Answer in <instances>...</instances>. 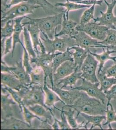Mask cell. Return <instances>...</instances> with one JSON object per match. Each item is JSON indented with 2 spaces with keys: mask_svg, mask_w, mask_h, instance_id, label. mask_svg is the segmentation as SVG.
Wrapping results in <instances>:
<instances>
[{
  "mask_svg": "<svg viewBox=\"0 0 116 130\" xmlns=\"http://www.w3.org/2000/svg\"><path fill=\"white\" fill-rule=\"evenodd\" d=\"M105 104L100 100L90 97L82 91L80 97L75 101L73 105L67 106L72 108L77 111L76 117L78 118L81 113L90 115H105L107 110Z\"/></svg>",
  "mask_w": 116,
  "mask_h": 130,
  "instance_id": "obj_1",
  "label": "cell"
},
{
  "mask_svg": "<svg viewBox=\"0 0 116 130\" xmlns=\"http://www.w3.org/2000/svg\"><path fill=\"white\" fill-rule=\"evenodd\" d=\"M40 53L35 58H30L31 64H34L36 67L42 68L45 75V84L51 88L54 86L53 82V60L55 56L57 54L48 53L46 52L45 48L41 40Z\"/></svg>",
  "mask_w": 116,
  "mask_h": 130,
  "instance_id": "obj_2",
  "label": "cell"
},
{
  "mask_svg": "<svg viewBox=\"0 0 116 130\" xmlns=\"http://www.w3.org/2000/svg\"><path fill=\"white\" fill-rule=\"evenodd\" d=\"M64 10L57 14L44 18H32L26 16V18L29 20V22L36 24L41 32L46 34L50 39L53 40L57 32L58 26L62 24Z\"/></svg>",
  "mask_w": 116,
  "mask_h": 130,
  "instance_id": "obj_3",
  "label": "cell"
},
{
  "mask_svg": "<svg viewBox=\"0 0 116 130\" xmlns=\"http://www.w3.org/2000/svg\"><path fill=\"white\" fill-rule=\"evenodd\" d=\"M42 33L45 38L40 37L41 40L48 53L55 54L57 51L63 53L68 48L76 46L75 40L73 37L63 36V37L59 38V37L55 36V38L51 40L46 34Z\"/></svg>",
  "mask_w": 116,
  "mask_h": 130,
  "instance_id": "obj_4",
  "label": "cell"
},
{
  "mask_svg": "<svg viewBox=\"0 0 116 130\" xmlns=\"http://www.w3.org/2000/svg\"><path fill=\"white\" fill-rule=\"evenodd\" d=\"M40 8H41V6L30 2L29 0L12 6V8L6 11L1 12V23L32 13L35 9Z\"/></svg>",
  "mask_w": 116,
  "mask_h": 130,
  "instance_id": "obj_5",
  "label": "cell"
},
{
  "mask_svg": "<svg viewBox=\"0 0 116 130\" xmlns=\"http://www.w3.org/2000/svg\"><path fill=\"white\" fill-rule=\"evenodd\" d=\"M22 102L27 107L39 104L44 106L52 112H54L55 109L48 108L45 105L44 90L42 86L39 85H32L29 86L26 91Z\"/></svg>",
  "mask_w": 116,
  "mask_h": 130,
  "instance_id": "obj_6",
  "label": "cell"
},
{
  "mask_svg": "<svg viewBox=\"0 0 116 130\" xmlns=\"http://www.w3.org/2000/svg\"><path fill=\"white\" fill-rule=\"evenodd\" d=\"M78 31H83L93 38L103 41L106 38L109 28L100 25L97 23L89 22L85 24H78L76 27Z\"/></svg>",
  "mask_w": 116,
  "mask_h": 130,
  "instance_id": "obj_7",
  "label": "cell"
},
{
  "mask_svg": "<svg viewBox=\"0 0 116 130\" xmlns=\"http://www.w3.org/2000/svg\"><path fill=\"white\" fill-rule=\"evenodd\" d=\"M98 63L95 57L88 53L80 69V71L82 72V78L92 83L99 82L96 75Z\"/></svg>",
  "mask_w": 116,
  "mask_h": 130,
  "instance_id": "obj_8",
  "label": "cell"
},
{
  "mask_svg": "<svg viewBox=\"0 0 116 130\" xmlns=\"http://www.w3.org/2000/svg\"><path fill=\"white\" fill-rule=\"evenodd\" d=\"M107 6L106 12L100 11L101 16L94 18V22L97 23L100 25H103L108 27L109 29L116 30V16L114 15L113 9L116 5V0H112L111 3H109L104 0Z\"/></svg>",
  "mask_w": 116,
  "mask_h": 130,
  "instance_id": "obj_9",
  "label": "cell"
},
{
  "mask_svg": "<svg viewBox=\"0 0 116 130\" xmlns=\"http://www.w3.org/2000/svg\"><path fill=\"white\" fill-rule=\"evenodd\" d=\"M82 84L78 86L73 87L71 89H77L85 92L87 95L91 97L100 100L103 104H105L106 95L104 92L99 88L100 82L93 83L82 78Z\"/></svg>",
  "mask_w": 116,
  "mask_h": 130,
  "instance_id": "obj_10",
  "label": "cell"
},
{
  "mask_svg": "<svg viewBox=\"0 0 116 130\" xmlns=\"http://www.w3.org/2000/svg\"><path fill=\"white\" fill-rule=\"evenodd\" d=\"M50 89L57 94L63 102V104L66 106L73 105L75 101L80 97L82 94V91L77 89H69L64 90L56 86Z\"/></svg>",
  "mask_w": 116,
  "mask_h": 130,
  "instance_id": "obj_11",
  "label": "cell"
},
{
  "mask_svg": "<svg viewBox=\"0 0 116 130\" xmlns=\"http://www.w3.org/2000/svg\"><path fill=\"white\" fill-rule=\"evenodd\" d=\"M1 130H32L38 129L34 127L26 121L18 119L12 116L1 120Z\"/></svg>",
  "mask_w": 116,
  "mask_h": 130,
  "instance_id": "obj_12",
  "label": "cell"
},
{
  "mask_svg": "<svg viewBox=\"0 0 116 130\" xmlns=\"http://www.w3.org/2000/svg\"><path fill=\"white\" fill-rule=\"evenodd\" d=\"M72 37L75 40L76 46L88 50H91V49L96 50L97 46L100 45L98 40L93 38L83 31H78L77 34Z\"/></svg>",
  "mask_w": 116,
  "mask_h": 130,
  "instance_id": "obj_13",
  "label": "cell"
},
{
  "mask_svg": "<svg viewBox=\"0 0 116 130\" xmlns=\"http://www.w3.org/2000/svg\"><path fill=\"white\" fill-rule=\"evenodd\" d=\"M1 120L13 116V110L12 105L18 104L10 98V94L8 92L6 94L1 93Z\"/></svg>",
  "mask_w": 116,
  "mask_h": 130,
  "instance_id": "obj_14",
  "label": "cell"
},
{
  "mask_svg": "<svg viewBox=\"0 0 116 130\" xmlns=\"http://www.w3.org/2000/svg\"><path fill=\"white\" fill-rule=\"evenodd\" d=\"M76 68L74 61H67L57 69L53 73V82L56 86L59 80L65 78L73 73Z\"/></svg>",
  "mask_w": 116,
  "mask_h": 130,
  "instance_id": "obj_15",
  "label": "cell"
},
{
  "mask_svg": "<svg viewBox=\"0 0 116 130\" xmlns=\"http://www.w3.org/2000/svg\"><path fill=\"white\" fill-rule=\"evenodd\" d=\"M77 25L78 24L75 21L67 19L64 10L63 21L61 24L62 29L58 33L56 32L55 36L60 37L62 36H65L73 37L78 32L76 29Z\"/></svg>",
  "mask_w": 116,
  "mask_h": 130,
  "instance_id": "obj_16",
  "label": "cell"
},
{
  "mask_svg": "<svg viewBox=\"0 0 116 130\" xmlns=\"http://www.w3.org/2000/svg\"><path fill=\"white\" fill-rule=\"evenodd\" d=\"M103 53L102 54H97L95 53L91 52V50H88V53L95 57L99 63L98 73H100L104 67V64L107 61L111 60L113 61L114 64L116 63V51L111 50L108 48H106V51L104 48H102Z\"/></svg>",
  "mask_w": 116,
  "mask_h": 130,
  "instance_id": "obj_17",
  "label": "cell"
},
{
  "mask_svg": "<svg viewBox=\"0 0 116 130\" xmlns=\"http://www.w3.org/2000/svg\"><path fill=\"white\" fill-rule=\"evenodd\" d=\"M24 27L25 25H27V29L30 36L31 40L32 41L34 50L37 55H38L40 51L38 49V46H40L41 45V38L40 37V32L41 31L38 26L34 23L28 22L22 23Z\"/></svg>",
  "mask_w": 116,
  "mask_h": 130,
  "instance_id": "obj_18",
  "label": "cell"
},
{
  "mask_svg": "<svg viewBox=\"0 0 116 130\" xmlns=\"http://www.w3.org/2000/svg\"><path fill=\"white\" fill-rule=\"evenodd\" d=\"M29 86H24L20 91H17L8 87L5 85L1 84V93L6 94L8 92L13 100L18 104L21 112H23L22 100L24 98L26 90Z\"/></svg>",
  "mask_w": 116,
  "mask_h": 130,
  "instance_id": "obj_19",
  "label": "cell"
},
{
  "mask_svg": "<svg viewBox=\"0 0 116 130\" xmlns=\"http://www.w3.org/2000/svg\"><path fill=\"white\" fill-rule=\"evenodd\" d=\"M11 73L15 75L24 86H29L31 85V79L30 74L27 72L21 61H16V65L12 70Z\"/></svg>",
  "mask_w": 116,
  "mask_h": 130,
  "instance_id": "obj_20",
  "label": "cell"
},
{
  "mask_svg": "<svg viewBox=\"0 0 116 130\" xmlns=\"http://www.w3.org/2000/svg\"><path fill=\"white\" fill-rule=\"evenodd\" d=\"M26 16L21 17L19 18H16L14 20L15 25L14 30L13 32V34L12 35L13 37V47L12 51V57H13L15 50L16 48V45L18 43L21 44L22 48L24 47V45L21 41V34L22 33V31L24 30V26L23 24L21 23L22 21L24 18H26Z\"/></svg>",
  "mask_w": 116,
  "mask_h": 130,
  "instance_id": "obj_21",
  "label": "cell"
},
{
  "mask_svg": "<svg viewBox=\"0 0 116 130\" xmlns=\"http://www.w3.org/2000/svg\"><path fill=\"white\" fill-rule=\"evenodd\" d=\"M1 84L17 91H20L24 86L15 75L7 73H1Z\"/></svg>",
  "mask_w": 116,
  "mask_h": 130,
  "instance_id": "obj_22",
  "label": "cell"
},
{
  "mask_svg": "<svg viewBox=\"0 0 116 130\" xmlns=\"http://www.w3.org/2000/svg\"><path fill=\"white\" fill-rule=\"evenodd\" d=\"M82 72L79 71L78 68L75 69V71L72 74L65 77V78L59 80L56 85V86L59 87V86L62 84L61 89H63L68 86H70L71 88L73 86H76V82L79 79H82Z\"/></svg>",
  "mask_w": 116,
  "mask_h": 130,
  "instance_id": "obj_23",
  "label": "cell"
},
{
  "mask_svg": "<svg viewBox=\"0 0 116 130\" xmlns=\"http://www.w3.org/2000/svg\"><path fill=\"white\" fill-rule=\"evenodd\" d=\"M106 67H104L100 73H97V77L100 82V89L103 92H105L116 84V78L114 77H108L106 74Z\"/></svg>",
  "mask_w": 116,
  "mask_h": 130,
  "instance_id": "obj_24",
  "label": "cell"
},
{
  "mask_svg": "<svg viewBox=\"0 0 116 130\" xmlns=\"http://www.w3.org/2000/svg\"><path fill=\"white\" fill-rule=\"evenodd\" d=\"M69 49L70 50H75V52L72 53L74 62L75 67L80 71L81 67L88 55V50L78 46H74Z\"/></svg>",
  "mask_w": 116,
  "mask_h": 130,
  "instance_id": "obj_25",
  "label": "cell"
},
{
  "mask_svg": "<svg viewBox=\"0 0 116 130\" xmlns=\"http://www.w3.org/2000/svg\"><path fill=\"white\" fill-rule=\"evenodd\" d=\"M43 89L45 92V104L48 108L56 109L55 103L58 102H60L63 103L59 96L50 88L48 87L47 84L44 85Z\"/></svg>",
  "mask_w": 116,
  "mask_h": 130,
  "instance_id": "obj_26",
  "label": "cell"
},
{
  "mask_svg": "<svg viewBox=\"0 0 116 130\" xmlns=\"http://www.w3.org/2000/svg\"><path fill=\"white\" fill-rule=\"evenodd\" d=\"M65 106L68 109L65 110V107L64 106L62 107V109H63V111L66 116L68 123L72 129L73 130H78L81 128L84 127L85 129H88L87 125L85 124H84V122L81 123L80 124H78L77 122V118L76 117L75 118L74 117V114L76 111L71 107L67 106L65 105Z\"/></svg>",
  "mask_w": 116,
  "mask_h": 130,
  "instance_id": "obj_27",
  "label": "cell"
},
{
  "mask_svg": "<svg viewBox=\"0 0 116 130\" xmlns=\"http://www.w3.org/2000/svg\"><path fill=\"white\" fill-rule=\"evenodd\" d=\"M55 6L56 7H64L65 8V16L67 19H69V14L71 11L78 10L80 9L89 8L91 5H83L75 2H71L69 0H66V2L64 3L58 2L56 3Z\"/></svg>",
  "mask_w": 116,
  "mask_h": 130,
  "instance_id": "obj_28",
  "label": "cell"
},
{
  "mask_svg": "<svg viewBox=\"0 0 116 130\" xmlns=\"http://www.w3.org/2000/svg\"><path fill=\"white\" fill-rule=\"evenodd\" d=\"M69 48L65 52H58L57 54L55 56L53 60V73L56 72L57 69L64 62L67 61H74L72 52L70 51Z\"/></svg>",
  "mask_w": 116,
  "mask_h": 130,
  "instance_id": "obj_29",
  "label": "cell"
},
{
  "mask_svg": "<svg viewBox=\"0 0 116 130\" xmlns=\"http://www.w3.org/2000/svg\"><path fill=\"white\" fill-rule=\"evenodd\" d=\"M80 115H81L85 119V120H86L87 123L85 124L86 125H88L89 123L92 124V126L90 129V130H92L96 127H98L100 128V129L103 130V127H102V122L103 120L107 119V117L104 115H90L83 113H81Z\"/></svg>",
  "mask_w": 116,
  "mask_h": 130,
  "instance_id": "obj_30",
  "label": "cell"
},
{
  "mask_svg": "<svg viewBox=\"0 0 116 130\" xmlns=\"http://www.w3.org/2000/svg\"><path fill=\"white\" fill-rule=\"evenodd\" d=\"M29 2L41 6L46 13L57 14L64 11L63 9L53 5L48 0H29Z\"/></svg>",
  "mask_w": 116,
  "mask_h": 130,
  "instance_id": "obj_31",
  "label": "cell"
},
{
  "mask_svg": "<svg viewBox=\"0 0 116 130\" xmlns=\"http://www.w3.org/2000/svg\"><path fill=\"white\" fill-rule=\"evenodd\" d=\"M32 85H36L43 87L45 81V75L44 71L42 68L39 67H34L30 74Z\"/></svg>",
  "mask_w": 116,
  "mask_h": 130,
  "instance_id": "obj_32",
  "label": "cell"
},
{
  "mask_svg": "<svg viewBox=\"0 0 116 130\" xmlns=\"http://www.w3.org/2000/svg\"><path fill=\"white\" fill-rule=\"evenodd\" d=\"M28 108L36 115L39 117H43L46 119L51 121L53 117L55 116L54 113L48 110L42 105L36 104L32 106H29Z\"/></svg>",
  "mask_w": 116,
  "mask_h": 130,
  "instance_id": "obj_33",
  "label": "cell"
},
{
  "mask_svg": "<svg viewBox=\"0 0 116 130\" xmlns=\"http://www.w3.org/2000/svg\"><path fill=\"white\" fill-rule=\"evenodd\" d=\"M23 34L24 46L28 52L30 58L36 57L37 56V54L34 48L30 36L27 29L25 27H24Z\"/></svg>",
  "mask_w": 116,
  "mask_h": 130,
  "instance_id": "obj_34",
  "label": "cell"
},
{
  "mask_svg": "<svg viewBox=\"0 0 116 130\" xmlns=\"http://www.w3.org/2000/svg\"><path fill=\"white\" fill-rule=\"evenodd\" d=\"M14 20H10L5 23L4 27L1 28V38L12 37L14 30Z\"/></svg>",
  "mask_w": 116,
  "mask_h": 130,
  "instance_id": "obj_35",
  "label": "cell"
},
{
  "mask_svg": "<svg viewBox=\"0 0 116 130\" xmlns=\"http://www.w3.org/2000/svg\"><path fill=\"white\" fill-rule=\"evenodd\" d=\"M98 43L104 46H116V30L109 29L106 38Z\"/></svg>",
  "mask_w": 116,
  "mask_h": 130,
  "instance_id": "obj_36",
  "label": "cell"
},
{
  "mask_svg": "<svg viewBox=\"0 0 116 130\" xmlns=\"http://www.w3.org/2000/svg\"><path fill=\"white\" fill-rule=\"evenodd\" d=\"M96 5H91V7L88 8L83 12L80 19L79 24H85L90 22L91 20L94 18V10Z\"/></svg>",
  "mask_w": 116,
  "mask_h": 130,
  "instance_id": "obj_37",
  "label": "cell"
},
{
  "mask_svg": "<svg viewBox=\"0 0 116 130\" xmlns=\"http://www.w3.org/2000/svg\"><path fill=\"white\" fill-rule=\"evenodd\" d=\"M109 106L110 107V109H109V106L107 107L106 111L107 121L103 125H108L109 129L112 130L113 128L111 126V123L113 122H116V113L113 108V106L110 103L109 104Z\"/></svg>",
  "mask_w": 116,
  "mask_h": 130,
  "instance_id": "obj_38",
  "label": "cell"
},
{
  "mask_svg": "<svg viewBox=\"0 0 116 130\" xmlns=\"http://www.w3.org/2000/svg\"><path fill=\"white\" fill-rule=\"evenodd\" d=\"M23 107V113L24 115V120L26 122L28 123L30 125H32V120L34 118H36L37 120L40 121H43V119L40 118L39 116L36 115L34 113L32 112L28 108V107L26 106L24 104H22Z\"/></svg>",
  "mask_w": 116,
  "mask_h": 130,
  "instance_id": "obj_39",
  "label": "cell"
},
{
  "mask_svg": "<svg viewBox=\"0 0 116 130\" xmlns=\"http://www.w3.org/2000/svg\"><path fill=\"white\" fill-rule=\"evenodd\" d=\"M24 50V54H23V65L25 68V69L27 71V72L30 74L32 70L34 69V67H32L31 62H30V58L29 56V54L28 52L27 51V50L25 47L23 48Z\"/></svg>",
  "mask_w": 116,
  "mask_h": 130,
  "instance_id": "obj_40",
  "label": "cell"
},
{
  "mask_svg": "<svg viewBox=\"0 0 116 130\" xmlns=\"http://www.w3.org/2000/svg\"><path fill=\"white\" fill-rule=\"evenodd\" d=\"M56 109L60 111L61 120L60 121L57 119V121L58 123V124H59V126L60 127V129L61 130H72V129L68 123L66 116L63 111V109H62L61 110L57 108H56Z\"/></svg>",
  "mask_w": 116,
  "mask_h": 130,
  "instance_id": "obj_41",
  "label": "cell"
},
{
  "mask_svg": "<svg viewBox=\"0 0 116 130\" xmlns=\"http://www.w3.org/2000/svg\"><path fill=\"white\" fill-rule=\"evenodd\" d=\"M104 93L106 95V99L108 100L107 106H109V104L112 99L116 100V84L112 86L108 90L104 92Z\"/></svg>",
  "mask_w": 116,
  "mask_h": 130,
  "instance_id": "obj_42",
  "label": "cell"
},
{
  "mask_svg": "<svg viewBox=\"0 0 116 130\" xmlns=\"http://www.w3.org/2000/svg\"><path fill=\"white\" fill-rule=\"evenodd\" d=\"M13 47V37H10L7 38L5 41V51L4 56L7 55L10 53L11 51H12Z\"/></svg>",
  "mask_w": 116,
  "mask_h": 130,
  "instance_id": "obj_43",
  "label": "cell"
},
{
  "mask_svg": "<svg viewBox=\"0 0 116 130\" xmlns=\"http://www.w3.org/2000/svg\"><path fill=\"white\" fill-rule=\"evenodd\" d=\"M1 73H7L12 74V71L15 67V65L12 66H9L6 64L4 61H1Z\"/></svg>",
  "mask_w": 116,
  "mask_h": 130,
  "instance_id": "obj_44",
  "label": "cell"
},
{
  "mask_svg": "<svg viewBox=\"0 0 116 130\" xmlns=\"http://www.w3.org/2000/svg\"><path fill=\"white\" fill-rule=\"evenodd\" d=\"M104 0H84L81 2H78L77 3H79L83 5H98L102 6Z\"/></svg>",
  "mask_w": 116,
  "mask_h": 130,
  "instance_id": "obj_45",
  "label": "cell"
},
{
  "mask_svg": "<svg viewBox=\"0 0 116 130\" xmlns=\"http://www.w3.org/2000/svg\"><path fill=\"white\" fill-rule=\"evenodd\" d=\"M106 74L108 77H114L116 78V63L110 67L107 66Z\"/></svg>",
  "mask_w": 116,
  "mask_h": 130,
  "instance_id": "obj_46",
  "label": "cell"
},
{
  "mask_svg": "<svg viewBox=\"0 0 116 130\" xmlns=\"http://www.w3.org/2000/svg\"><path fill=\"white\" fill-rule=\"evenodd\" d=\"M49 121L47 119L43 120V121H41V124L38 128V129H43V130H52L53 128L52 127L51 124L49 122Z\"/></svg>",
  "mask_w": 116,
  "mask_h": 130,
  "instance_id": "obj_47",
  "label": "cell"
},
{
  "mask_svg": "<svg viewBox=\"0 0 116 130\" xmlns=\"http://www.w3.org/2000/svg\"><path fill=\"white\" fill-rule=\"evenodd\" d=\"M29 0H10V2L6 6L5 11H6L7 10L10 8L12 6H14V5H18V4H19L20 3L24 2H27Z\"/></svg>",
  "mask_w": 116,
  "mask_h": 130,
  "instance_id": "obj_48",
  "label": "cell"
},
{
  "mask_svg": "<svg viewBox=\"0 0 116 130\" xmlns=\"http://www.w3.org/2000/svg\"><path fill=\"white\" fill-rule=\"evenodd\" d=\"M6 38L1 39V61H3V56H4L5 51V41Z\"/></svg>",
  "mask_w": 116,
  "mask_h": 130,
  "instance_id": "obj_49",
  "label": "cell"
},
{
  "mask_svg": "<svg viewBox=\"0 0 116 130\" xmlns=\"http://www.w3.org/2000/svg\"><path fill=\"white\" fill-rule=\"evenodd\" d=\"M10 0H1V12H5L6 6L10 2Z\"/></svg>",
  "mask_w": 116,
  "mask_h": 130,
  "instance_id": "obj_50",
  "label": "cell"
},
{
  "mask_svg": "<svg viewBox=\"0 0 116 130\" xmlns=\"http://www.w3.org/2000/svg\"><path fill=\"white\" fill-rule=\"evenodd\" d=\"M53 118L54 120V121L53 124H51L52 127L53 128V130H59L60 127H59V124H58V123L57 121V118H56L55 116H53Z\"/></svg>",
  "mask_w": 116,
  "mask_h": 130,
  "instance_id": "obj_51",
  "label": "cell"
},
{
  "mask_svg": "<svg viewBox=\"0 0 116 130\" xmlns=\"http://www.w3.org/2000/svg\"><path fill=\"white\" fill-rule=\"evenodd\" d=\"M96 48H108L110 50H114L116 51V46H104V45L100 44V45L97 46Z\"/></svg>",
  "mask_w": 116,
  "mask_h": 130,
  "instance_id": "obj_52",
  "label": "cell"
},
{
  "mask_svg": "<svg viewBox=\"0 0 116 130\" xmlns=\"http://www.w3.org/2000/svg\"><path fill=\"white\" fill-rule=\"evenodd\" d=\"M71 2H81L84 0H69Z\"/></svg>",
  "mask_w": 116,
  "mask_h": 130,
  "instance_id": "obj_53",
  "label": "cell"
}]
</instances>
